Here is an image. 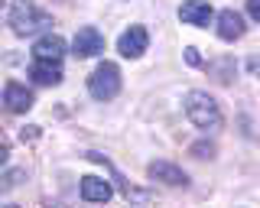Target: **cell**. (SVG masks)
<instances>
[{"mask_svg":"<svg viewBox=\"0 0 260 208\" xmlns=\"http://www.w3.org/2000/svg\"><path fill=\"white\" fill-rule=\"evenodd\" d=\"M192 153H195V156H215V147H211V143H208V147H205V143H195Z\"/></svg>","mask_w":260,"mask_h":208,"instance_id":"cell-15","label":"cell"},{"mask_svg":"<svg viewBox=\"0 0 260 208\" xmlns=\"http://www.w3.org/2000/svg\"><path fill=\"white\" fill-rule=\"evenodd\" d=\"M179 17H182V23H192V26H208V20L215 17V10H211L208 0H185Z\"/></svg>","mask_w":260,"mask_h":208,"instance_id":"cell-7","label":"cell"},{"mask_svg":"<svg viewBox=\"0 0 260 208\" xmlns=\"http://www.w3.org/2000/svg\"><path fill=\"white\" fill-rule=\"evenodd\" d=\"M29 75L36 85H59L62 82V65L55 59H32Z\"/></svg>","mask_w":260,"mask_h":208,"instance_id":"cell-6","label":"cell"},{"mask_svg":"<svg viewBox=\"0 0 260 208\" xmlns=\"http://www.w3.org/2000/svg\"><path fill=\"white\" fill-rule=\"evenodd\" d=\"M111 195H114V189L108 179H98V176H85L81 179V198L85 202H108Z\"/></svg>","mask_w":260,"mask_h":208,"instance_id":"cell-9","label":"cell"},{"mask_svg":"<svg viewBox=\"0 0 260 208\" xmlns=\"http://www.w3.org/2000/svg\"><path fill=\"white\" fill-rule=\"evenodd\" d=\"M247 13L260 23V0H247Z\"/></svg>","mask_w":260,"mask_h":208,"instance_id":"cell-16","label":"cell"},{"mask_svg":"<svg viewBox=\"0 0 260 208\" xmlns=\"http://www.w3.org/2000/svg\"><path fill=\"white\" fill-rule=\"evenodd\" d=\"M185 59H189L192 65H199V62H202V59H199V52H195V49H185Z\"/></svg>","mask_w":260,"mask_h":208,"instance_id":"cell-18","label":"cell"},{"mask_svg":"<svg viewBox=\"0 0 260 208\" xmlns=\"http://www.w3.org/2000/svg\"><path fill=\"white\" fill-rule=\"evenodd\" d=\"M36 137H39V127H23V130H20V140L23 143H32Z\"/></svg>","mask_w":260,"mask_h":208,"instance_id":"cell-14","label":"cell"},{"mask_svg":"<svg viewBox=\"0 0 260 208\" xmlns=\"http://www.w3.org/2000/svg\"><path fill=\"white\" fill-rule=\"evenodd\" d=\"M20 182H23V169H10L7 176H0V192H7V189L20 186Z\"/></svg>","mask_w":260,"mask_h":208,"instance_id":"cell-13","label":"cell"},{"mask_svg":"<svg viewBox=\"0 0 260 208\" xmlns=\"http://www.w3.org/2000/svg\"><path fill=\"white\" fill-rule=\"evenodd\" d=\"M244 20H241V13L238 10H221L218 13V36L228 39V43H234V39H241L244 36Z\"/></svg>","mask_w":260,"mask_h":208,"instance_id":"cell-8","label":"cell"},{"mask_svg":"<svg viewBox=\"0 0 260 208\" xmlns=\"http://www.w3.org/2000/svg\"><path fill=\"white\" fill-rule=\"evenodd\" d=\"M49 26H52V17L43 13V10H36L29 0H20V4L13 7V13H10V29L16 36H36V33H43Z\"/></svg>","mask_w":260,"mask_h":208,"instance_id":"cell-2","label":"cell"},{"mask_svg":"<svg viewBox=\"0 0 260 208\" xmlns=\"http://www.w3.org/2000/svg\"><path fill=\"white\" fill-rule=\"evenodd\" d=\"M104 49V36L98 33L94 26H81L75 39H72V52L78 55V59H91V55H98Z\"/></svg>","mask_w":260,"mask_h":208,"instance_id":"cell-4","label":"cell"},{"mask_svg":"<svg viewBox=\"0 0 260 208\" xmlns=\"http://www.w3.org/2000/svg\"><path fill=\"white\" fill-rule=\"evenodd\" d=\"M146 43H150L146 29H143V26H130V29H124L117 49H120V55H127V59H140L143 49H146Z\"/></svg>","mask_w":260,"mask_h":208,"instance_id":"cell-5","label":"cell"},{"mask_svg":"<svg viewBox=\"0 0 260 208\" xmlns=\"http://www.w3.org/2000/svg\"><path fill=\"white\" fill-rule=\"evenodd\" d=\"M7 156H10V147H7V143H4V140H0V166H4V163H7Z\"/></svg>","mask_w":260,"mask_h":208,"instance_id":"cell-17","label":"cell"},{"mask_svg":"<svg viewBox=\"0 0 260 208\" xmlns=\"http://www.w3.org/2000/svg\"><path fill=\"white\" fill-rule=\"evenodd\" d=\"M62 55H65V39H59V36H43L36 43V49H32V59H55V62H62Z\"/></svg>","mask_w":260,"mask_h":208,"instance_id":"cell-11","label":"cell"},{"mask_svg":"<svg viewBox=\"0 0 260 208\" xmlns=\"http://www.w3.org/2000/svg\"><path fill=\"white\" fill-rule=\"evenodd\" d=\"M88 91H91V98L98 101H111L114 94L120 91V68L114 65V62H101L91 78H88Z\"/></svg>","mask_w":260,"mask_h":208,"instance_id":"cell-3","label":"cell"},{"mask_svg":"<svg viewBox=\"0 0 260 208\" xmlns=\"http://www.w3.org/2000/svg\"><path fill=\"white\" fill-rule=\"evenodd\" d=\"M185 114L199 130H218L221 127V108L218 101L205 91H189L185 94Z\"/></svg>","mask_w":260,"mask_h":208,"instance_id":"cell-1","label":"cell"},{"mask_svg":"<svg viewBox=\"0 0 260 208\" xmlns=\"http://www.w3.org/2000/svg\"><path fill=\"white\" fill-rule=\"evenodd\" d=\"M150 176L159 179V182H166V186H185V182H189L185 172L173 163H150Z\"/></svg>","mask_w":260,"mask_h":208,"instance_id":"cell-12","label":"cell"},{"mask_svg":"<svg viewBox=\"0 0 260 208\" xmlns=\"http://www.w3.org/2000/svg\"><path fill=\"white\" fill-rule=\"evenodd\" d=\"M4 7H7V0H0V13H4Z\"/></svg>","mask_w":260,"mask_h":208,"instance_id":"cell-19","label":"cell"},{"mask_svg":"<svg viewBox=\"0 0 260 208\" xmlns=\"http://www.w3.org/2000/svg\"><path fill=\"white\" fill-rule=\"evenodd\" d=\"M4 104L13 111V114H26V111L32 108V94L26 91L23 85H16V82H10L4 88Z\"/></svg>","mask_w":260,"mask_h":208,"instance_id":"cell-10","label":"cell"}]
</instances>
